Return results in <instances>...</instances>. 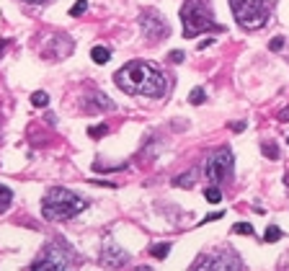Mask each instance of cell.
Wrapping results in <instances>:
<instances>
[{"instance_id":"cell-1","label":"cell","mask_w":289,"mask_h":271,"mask_svg":"<svg viewBox=\"0 0 289 271\" xmlns=\"http://www.w3.org/2000/svg\"><path fill=\"white\" fill-rule=\"evenodd\" d=\"M114 83L119 85V90L129 96H147V98H160L168 90L165 75L144 60H132L124 67L114 72Z\"/></svg>"},{"instance_id":"cell-2","label":"cell","mask_w":289,"mask_h":271,"mask_svg":"<svg viewBox=\"0 0 289 271\" xmlns=\"http://www.w3.org/2000/svg\"><path fill=\"white\" fill-rule=\"evenodd\" d=\"M88 207L83 196H78L75 191H70L65 186H52L47 194L41 196V214L49 222H65L72 220L75 214H80Z\"/></svg>"},{"instance_id":"cell-3","label":"cell","mask_w":289,"mask_h":271,"mask_svg":"<svg viewBox=\"0 0 289 271\" xmlns=\"http://www.w3.org/2000/svg\"><path fill=\"white\" fill-rule=\"evenodd\" d=\"M181 21H184V36L194 39V36L204 34L206 29L220 31V26L214 23L212 3L209 0H186L181 8Z\"/></svg>"},{"instance_id":"cell-4","label":"cell","mask_w":289,"mask_h":271,"mask_svg":"<svg viewBox=\"0 0 289 271\" xmlns=\"http://www.w3.org/2000/svg\"><path fill=\"white\" fill-rule=\"evenodd\" d=\"M232 16L243 29H261L268 21V3L266 0H230Z\"/></svg>"},{"instance_id":"cell-5","label":"cell","mask_w":289,"mask_h":271,"mask_svg":"<svg viewBox=\"0 0 289 271\" xmlns=\"http://www.w3.org/2000/svg\"><path fill=\"white\" fill-rule=\"evenodd\" d=\"M232 163H235V158H232L230 147H217L212 155L206 158L202 173H204V178L209 181V184L220 186V184H225V181L232 178Z\"/></svg>"},{"instance_id":"cell-6","label":"cell","mask_w":289,"mask_h":271,"mask_svg":"<svg viewBox=\"0 0 289 271\" xmlns=\"http://www.w3.org/2000/svg\"><path fill=\"white\" fill-rule=\"evenodd\" d=\"M70 264H75V253L65 240L57 238L39 253V258L31 264V269H67Z\"/></svg>"},{"instance_id":"cell-7","label":"cell","mask_w":289,"mask_h":271,"mask_svg":"<svg viewBox=\"0 0 289 271\" xmlns=\"http://www.w3.org/2000/svg\"><path fill=\"white\" fill-rule=\"evenodd\" d=\"M194 269H243V261L232 248H214L209 253H202L194 261Z\"/></svg>"},{"instance_id":"cell-8","label":"cell","mask_w":289,"mask_h":271,"mask_svg":"<svg viewBox=\"0 0 289 271\" xmlns=\"http://www.w3.org/2000/svg\"><path fill=\"white\" fill-rule=\"evenodd\" d=\"M140 26H142V34H144V39L147 42H160V39H165V36L170 34V26L168 21L163 18L155 8H144V11L140 13Z\"/></svg>"},{"instance_id":"cell-9","label":"cell","mask_w":289,"mask_h":271,"mask_svg":"<svg viewBox=\"0 0 289 271\" xmlns=\"http://www.w3.org/2000/svg\"><path fill=\"white\" fill-rule=\"evenodd\" d=\"M70 54H72V39L67 34H54L41 47V57L47 60H62V57H70Z\"/></svg>"},{"instance_id":"cell-10","label":"cell","mask_w":289,"mask_h":271,"mask_svg":"<svg viewBox=\"0 0 289 271\" xmlns=\"http://www.w3.org/2000/svg\"><path fill=\"white\" fill-rule=\"evenodd\" d=\"M101 264L106 269H116V266H124L126 264V250L114 246V243H106V248L101 250Z\"/></svg>"},{"instance_id":"cell-11","label":"cell","mask_w":289,"mask_h":271,"mask_svg":"<svg viewBox=\"0 0 289 271\" xmlns=\"http://www.w3.org/2000/svg\"><path fill=\"white\" fill-rule=\"evenodd\" d=\"M196 178H199V168H191L188 173L176 176V178H173V186H178V188H188V186H194Z\"/></svg>"},{"instance_id":"cell-12","label":"cell","mask_w":289,"mask_h":271,"mask_svg":"<svg viewBox=\"0 0 289 271\" xmlns=\"http://www.w3.org/2000/svg\"><path fill=\"white\" fill-rule=\"evenodd\" d=\"M108 57H111V52H108L106 47H93L90 49V60H93L96 65H106Z\"/></svg>"},{"instance_id":"cell-13","label":"cell","mask_w":289,"mask_h":271,"mask_svg":"<svg viewBox=\"0 0 289 271\" xmlns=\"http://www.w3.org/2000/svg\"><path fill=\"white\" fill-rule=\"evenodd\" d=\"M11 202H13V191L0 184V212H5L8 207H11Z\"/></svg>"},{"instance_id":"cell-14","label":"cell","mask_w":289,"mask_h":271,"mask_svg":"<svg viewBox=\"0 0 289 271\" xmlns=\"http://www.w3.org/2000/svg\"><path fill=\"white\" fill-rule=\"evenodd\" d=\"M204 196H206V202H212V204H220L222 202V191L214 184H209V186L204 188Z\"/></svg>"},{"instance_id":"cell-15","label":"cell","mask_w":289,"mask_h":271,"mask_svg":"<svg viewBox=\"0 0 289 271\" xmlns=\"http://www.w3.org/2000/svg\"><path fill=\"white\" fill-rule=\"evenodd\" d=\"M282 235H284V232L279 230L276 225H271V228H266V232H264V240H266V243H276V240H282Z\"/></svg>"},{"instance_id":"cell-16","label":"cell","mask_w":289,"mask_h":271,"mask_svg":"<svg viewBox=\"0 0 289 271\" xmlns=\"http://www.w3.org/2000/svg\"><path fill=\"white\" fill-rule=\"evenodd\" d=\"M31 104L36 106V108H44L49 104V96L44 93V90H36V93H31Z\"/></svg>"},{"instance_id":"cell-17","label":"cell","mask_w":289,"mask_h":271,"mask_svg":"<svg viewBox=\"0 0 289 271\" xmlns=\"http://www.w3.org/2000/svg\"><path fill=\"white\" fill-rule=\"evenodd\" d=\"M261 152H264L266 158H271V160L279 158V147H276L274 142H264V145H261Z\"/></svg>"},{"instance_id":"cell-18","label":"cell","mask_w":289,"mask_h":271,"mask_svg":"<svg viewBox=\"0 0 289 271\" xmlns=\"http://www.w3.org/2000/svg\"><path fill=\"white\" fill-rule=\"evenodd\" d=\"M150 253H152V258H165L170 253V246H168V243H158V246H152Z\"/></svg>"},{"instance_id":"cell-19","label":"cell","mask_w":289,"mask_h":271,"mask_svg":"<svg viewBox=\"0 0 289 271\" xmlns=\"http://www.w3.org/2000/svg\"><path fill=\"white\" fill-rule=\"evenodd\" d=\"M204 98H206V93H204V88H194V90H191V96H188V104H194V106H199V104H204Z\"/></svg>"},{"instance_id":"cell-20","label":"cell","mask_w":289,"mask_h":271,"mask_svg":"<svg viewBox=\"0 0 289 271\" xmlns=\"http://www.w3.org/2000/svg\"><path fill=\"white\" fill-rule=\"evenodd\" d=\"M85 8H88V0H78V3L70 8V16H80V13H85Z\"/></svg>"},{"instance_id":"cell-21","label":"cell","mask_w":289,"mask_h":271,"mask_svg":"<svg viewBox=\"0 0 289 271\" xmlns=\"http://www.w3.org/2000/svg\"><path fill=\"white\" fill-rule=\"evenodd\" d=\"M232 230L238 232V235H253V228H250V222H238V225H235Z\"/></svg>"},{"instance_id":"cell-22","label":"cell","mask_w":289,"mask_h":271,"mask_svg":"<svg viewBox=\"0 0 289 271\" xmlns=\"http://www.w3.org/2000/svg\"><path fill=\"white\" fill-rule=\"evenodd\" d=\"M106 132H108V129H106L103 124H101V126H90V129H88V134H90V137H93V140H96V137H103Z\"/></svg>"},{"instance_id":"cell-23","label":"cell","mask_w":289,"mask_h":271,"mask_svg":"<svg viewBox=\"0 0 289 271\" xmlns=\"http://www.w3.org/2000/svg\"><path fill=\"white\" fill-rule=\"evenodd\" d=\"M284 47V36H274V39L268 42V49H274V52H279Z\"/></svg>"},{"instance_id":"cell-24","label":"cell","mask_w":289,"mask_h":271,"mask_svg":"<svg viewBox=\"0 0 289 271\" xmlns=\"http://www.w3.org/2000/svg\"><path fill=\"white\" fill-rule=\"evenodd\" d=\"M184 60H186V54H184V52H178V49L168 54V62H176V65H178V62H184Z\"/></svg>"},{"instance_id":"cell-25","label":"cell","mask_w":289,"mask_h":271,"mask_svg":"<svg viewBox=\"0 0 289 271\" xmlns=\"http://www.w3.org/2000/svg\"><path fill=\"white\" fill-rule=\"evenodd\" d=\"M243 129H246V122H235L232 124V132H243Z\"/></svg>"},{"instance_id":"cell-26","label":"cell","mask_w":289,"mask_h":271,"mask_svg":"<svg viewBox=\"0 0 289 271\" xmlns=\"http://www.w3.org/2000/svg\"><path fill=\"white\" fill-rule=\"evenodd\" d=\"M220 217H222V212H217V214H209V217H206V220H204V225H206V222H214V220H220Z\"/></svg>"},{"instance_id":"cell-27","label":"cell","mask_w":289,"mask_h":271,"mask_svg":"<svg viewBox=\"0 0 289 271\" xmlns=\"http://www.w3.org/2000/svg\"><path fill=\"white\" fill-rule=\"evenodd\" d=\"M279 119H282V122H289V108H284V111L279 114Z\"/></svg>"},{"instance_id":"cell-28","label":"cell","mask_w":289,"mask_h":271,"mask_svg":"<svg viewBox=\"0 0 289 271\" xmlns=\"http://www.w3.org/2000/svg\"><path fill=\"white\" fill-rule=\"evenodd\" d=\"M23 3H29V5H41V3H47V0H23Z\"/></svg>"},{"instance_id":"cell-29","label":"cell","mask_w":289,"mask_h":271,"mask_svg":"<svg viewBox=\"0 0 289 271\" xmlns=\"http://www.w3.org/2000/svg\"><path fill=\"white\" fill-rule=\"evenodd\" d=\"M287 142H289V137H287Z\"/></svg>"}]
</instances>
